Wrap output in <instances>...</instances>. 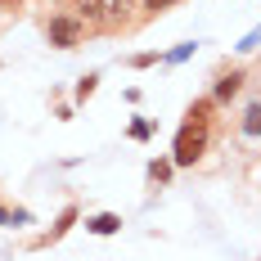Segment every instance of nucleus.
<instances>
[{"label": "nucleus", "instance_id": "1", "mask_svg": "<svg viewBox=\"0 0 261 261\" xmlns=\"http://www.w3.org/2000/svg\"><path fill=\"white\" fill-rule=\"evenodd\" d=\"M203 149H207V122H185L180 135H176V167H194L198 158H203Z\"/></svg>", "mask_w": 261, "mask_h": 261}, {"label": "nucleus", "instance_id": "2", "mask_svg": "<svg viewBox=\"0 0 261 261\" xmlns=\"http://www.w3.org/2000/svg\"><path fill=\"white\" fill-rule=\"evenodd\" d=\"M126 14H130V0H81V23L117 27L126 23Z\"/></svg>", "mask_w": 261, "mask_h": 261}, {"label": "nucleus", "instance_id": "3", "mask_svg": "<svg viewBox=\"0 0 261 261\" xmlns=\"http://www.w3.org/2000/svg\"><path fill=\"white\" fill-rule=\"evenodd\" d=\"M81 36H86V23H81V18H68V14L50 18V45L68 50V45H77Z\"/></svg>", "mask_w": 261, "mask_h": 261}, {"label": "nucleus", "instance_id": "4", "mask_svg": "<svg viewBox=\"0 0 261 261\" xmlns=\"http://www.w3.org/2000/svg\"><path fill=\"white\" fill-rule=\"evenodd\" d=\"M117 225H122V221H117V216H90V221H86V230H90V234H113V230H117Z\"/></svg>", "mask_w": 261, "mask_h": 261}, {"label": "nucleus", "instance_id": "5", "mask_svg": "<svg viewBox=\"0 0 261 261\" xmlns=\"http://www.w3.org/2000/svg\"><path fill=\"white\" fill-rule=\"evenodd\" d=\"M239 86H243V77H239V72L221 77V81H216V99H234V95H239Z\"/></svg>", "mask_w": 261, "mask_h": 261}, {"label": "nucleus", "instance_id": "6", "mask_svg": "<svg viewBox=\"0 0 261 261\" xmlns=\"http://www.w3.org/2000/svg\"><path fill=\"white\" fill-rule=\"evenodd\" d=\"M243 130H248V135H257V130H261V108H257V104L243 113Z\"/></svg>", "mask_w": 261, "mask_h": 261}, {"label": "nucleus", "instance_id": "7", "mask_svg": "<svg viewBox=\"0 0 261 261\" xmlns=\"http://www.w3.org/2000/svg\"><path fill=\"white\" fill-rule=\"evenodd\" d=\"M167 176H171V167H167V162H153V167H149V180H167Z\"/></svg>", "mask_w": 261, "mask_h": 261}, {"label": "nucleus", "instance_id": "8", "mask_svg": "<svg viewBox=\"0 0 261 261\" xmlns=\"http://www.w3.org/2000/svg\"><path fill=\"white\" fill-rule=\"evenodd\" d=\"M171 5H176V0H144V9H149V14H162V9H171Z\"/></svg>", "mask_w": 261, "mask_h": 261}, {"label": "nucleus", "instance_id": "9", "mask_svg": "<svg viewBox=\"0 0 261 261\" xmlns=\"http://www.w3.org/2000/svg\"><path fill=\"white\" fill-rule=\"evenodd\" d=\"M149 130H153L149 122H135V126H130V135H135V140H149Z\"/></svg>", "mask_w": 261, "mask_h": 261}, {"label": "nucleus", "instance_id": "10", "mask_svg": "<svg viewBox=\"0 0 261 261\" xmlns=\"http://www.w3.org/2000/svg\"><path fill=\"white\" fill-rule=\"evenodd\" d=\"M95 81H99V77H86V81H81V86H77V99H86V95L95 90Z\"/></svg>", "mask_w": 261, "mask_h": 261}, {"label": "nucleus", "instance_id": "11", "mask_svg": "<svg viewBox=\"0 0 261 261\" xmlns=\"http://www.w3.org/2000/svg\"><path fill=\"white\" fill-rule=\"evenodd\" d=\"M0 5H18V0H0Z\"/></svg>", "mask_w": 261, "mask_h": 261}]
</instances>
